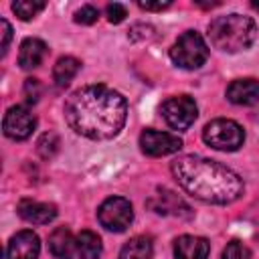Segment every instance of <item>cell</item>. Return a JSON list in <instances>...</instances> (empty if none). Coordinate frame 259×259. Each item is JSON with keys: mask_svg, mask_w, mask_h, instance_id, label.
Wrapping results in <instances>:
<instances>
[{"mask_svg": "<svg viewBox=\"0 0 259 259\" xmlns=\"http://www.w3.org/2000/svg\"><path fill=\"white\" fill-rule=\"evenodd\" d=\"M47 45L40 38H24L20 42V51H18V65L24 71L36 69L42 65L45 57H47Z\"/></svg>", "mask_w": 259, "mask_h": 259, "instance_id": "obj_15", "label": "cell"}, {"mask_svg": "<svg viewBox=\"0 0 259 259\" xmlns=\"http://www.w3.org/2000/svg\"><path fill=\"white\" fill-rule=\"evenodd\" d=\"M257 34V26L253 18L243 14H225L217 16L208 24V38L214 49L223 53H239L253 45Z\"/></svg>", "mask_w": 259, "mask_h": 259, "instance_id": "obj_3", "label": "cell"}, {"mask_svg": "<svg viewBox=\"0 0 259 259\" xmlns=\"http://www.w3.org/2000/svg\"><path fill=\"white\" fill-rule=\"evenodd\" d=\"M223 259H251V253L245 243L241 241H231L223 249Z\"/></svg>", "mask_w": 259, "mask_h": 259, "instance_id": "obj_22", "label": "cell"}, {"mask_svg": "<svg viewBox=\"0 0 259 259\" xmlns=\"http://www.w3.org/2000/svg\"><path fill=\"white\" fill-rule=\"evenodd\" d=\"M170 59L174 61V65L188 69V71L202 67L204 61L208 59V47H206L202 34L196 30L182 32L170 49Z\"/></svg>", "mask_w": 259, "mask_h": 259, "instance_id": "obj_4", "label": "cell"}, {"mask_svg": "<svg viewBox=\"0 0 259 259\" xmlns=\"http://www.w3.org/2000/svg\"><path fill=\"white\" fill-rule=\"evenodd\" d=\"M47 4L42 0H16L12 2V10L20 20H30L34 18Z\"/></svg>", "mask_w": 259, "mask_h": 259, "instance_id": "obj_20", "label": "cell"}, {"mask_svg": "<svg viewBox=\"0 0 259 259\" xmlns=\"http://www.w3.org/2000/svg\"><path fill=\"white\" fill-rule=\"evenodd\" d=\"M253 8H255V10L259 12V2H253Z\"/></svg>", "mask_w": 259, "mask_h": 259, "instance_id": "obj_28", "label": "cell"}, {"mask_svg": "<svg viewBox=\"0 0 259 259\" xmlns=\"http://www.w3.org/2000/svg\"><path fill=\"white\" fill-rule=\"evenodd\" d=\"M103 253V245L99 235L93 231H81L77 235V255L81 259H99Z\"/></svg>", "mask_w": 259, "mask_h": 259, "instance_id": "obj_19", "label": "cell"}, {"mask_svg": "<svg viewBox=\"0 0 259 259\" xmlns=\"http://www.w3.org/2000/svg\"><path fill=\"white\" fill-rule=\"evenodd\" d=\"M154 212L158 214H170V217H190V206L172 190L160 188L148 202Z\"/></svg>", "mask_w": 259, "mask_h": 259, "instance_id": "obj_11", "label": "cell"}, {"mask_svg": "<svg viewBox=\"0 0 259 259\" xmlns=\"http://www.w3.org/2000/svg\"><path fill=\"white\" fill-rule=\"evenodd\" d=\"M49 251L57 259H73L77 253V237H73L67 227H57L49 235Z\"/></svg>", "mask_w": 259, "mask_h": 259, "instance_id": "obj_16", "label": "cell"}, {"mask_svg": "<svg viewBox=\"0 0 259 259\" xmlns=\"http://www.w3.org/2000/svg\"><path fill=\"white\" fill-rule=\"evenodd\" d=\"M57 150H59V138H57V134H53V132L42 134V138L38 140V154L42 158H53Z\"/></svg>", "mask_w": 259, "mask_h": 259, "instance_id": "obj_21", "label": "cell"}, {"mask_svg": "<svg viewBox=\"0 0 259 259\" xmlns=\"http://www.w3.org/2000/svg\"><path fill=\"white\" fill-rule=\"evenodd\" d=\"M16 210H18L20 219H24L26 223H32V225H49L57 217V206L55 204L30 200V198L20 200Z\"/></svg>", "mask_w": 259, "mask_h": 259, "instance_id": "obj_12", "label": "cell"}, {"mask_svg": "<svg viewBox=\"0 0 259 259\" xmlns=\"http://www.w3.org/2000/svg\"><path fill=\"white\" fill-rule=\"evenodd\" d=\"M170 4H172L170 0H164V2H162V0H158V2H148V0L144 2V0H140V2H138V6H140L142 10H154V12H160V10L168 8Z\"/></svg>", "mask_w": 259, "mask_h": 259, "instance_id": "obj_27", "label": "cell"}, {"mask_svg": "<svg viewBox=\"0 0 259 259\" xmlns=\"http://www.w3.org/2000/svg\"><path fill=\"white\" fill-rule=\"evenodd\" d=\"M227 99L235 105H253L259 101V81L257 79H235L227 87Z\"/></svg>", "mask_w": 259, "mask_h": 259, "instance_id": "obj_14", "label": "cell"}, {"mask_svg": "<svg viewBox=\"0 0 259 259\" xmlns=\"http://www.w3.org/2000/svg\"><path fill=\"white\" fill-rule=\"evenodd\" d=\"M81 69V61L75 57H61L53 67V79L59 87H67Z\"/></svg>", "mask_w": 259, "mask_h": 259, "instance_id": "obj_18", "label": "cell"}, {"mask_svg": "<svg viewBox=\"0 0 259 259\" xmlns=\"http://www.w3.org/2000/svg\"><path fill=\"white\" fill-rule=\"evenodd\" d=\"M97 219H99L101 227H105L107 231L121 233L134 221V206L123 196H109L101 202V206L97 210Z\"/></svg>", "mask_w": 259, "mask_h": 259, "instance_id": "obj_6", "label": "cell"}, {"mask_svg": "<svg viewBox=\"0 0 259 259\" xmlns=\"http://www.w3.org/2000/svg\"><path fill=\"white\" fill-rule=\"evenodd\" d=\"M36 127V117L24 105H14L6 111L2 130L10 140H26Z\"/></svg>", "mask_w": 259, "mask_h": 259, "instance_id": "obj_9", "label": "cell"}, {"mask_svg": "<svg viewBox=\"0 0 259 259\" xmlns=\"http://www.w3.org/2000/svg\"><path fill=\"white\" fill-rule=\"evenodd\" d=\"M105 12H107V18H109V22H113V24H119V22H121V20L127 16V10H125V6H123V4H117V2H113V4H107Z\"/></svg>", "mask_w": 259, "mask_h": 259, "instance_id": "obj_25", "label": "cell"}, {"mask_svg": "<svg viewBox=\"0 0 259 259\" xmlns=\"http://www.w3.org/2000/svg\"><path fill=\"white\" fill-rule=\"evenodd\" d=\"M140 148L148 156H168L182 148V140L170 132H158V130H144L140 136Z\"/></svg>", "mask_w": 259, "mask_h": 259, "instance_id": "obj_8", "label": "cell"}, {"mask_svg": "<svg viewBox=\"0 0 259 259\" xmlns=\"http://www.w3.org/2000/svg\"><path fill=\"white\" fill-rule=\"evenodd\" d=\"M202 140L214 148V150H223V152H235L243 146L245 142V132L243 127L233 121V119H212L204 125L202 130Z\"/></svg>", "mask_w": 259, "mask_h": 259, "instance_id": "obj_5", "label": "cell"}, {"mask_svg": "<svg viewBox=\"0 0 259 259\" xmlns=\"http://www.w3.org/2000/svg\"><path fill=\"white\" fill-rule=\"evenodd\" d=\"M162 117L166 119V123L174 130H188L196 115H198V107H196V101L190 97V95H174V97H168L162 107Z\"/></svg>", "mask_w": 259, "mask_h": 259, "instance_id": "obj_7", "label": "cell"}, {"mask_svg": "<svg viewBox=\"0 0 259 259\" xmlns=\"http://www.w3.org/2000/svg\"><path fill=\"white\" fill-rule=\"evenodd\" d=\"M210 243L204 237L182 235L174 241V259H208Z\"/></svg>", "mask_w": 259, "mask_h": 259, "instance_id": "obj_13", "label": "cell"}, {"mask_svg": "<svg viewBox=\"0 0 259 259\" xmlns=\"http://www.w3.org/2000/svg\"><path fill=\"white\" fill-rule=\"evenodd\" d=\"M170 170L178 186L202 202L229 204L241 198L245 190L243 178L237 172L208 158L192 154L178 156L170 164Z\"/></svg>", "mask_w": 259, "mask_h": 259, "instance_id": "obj_2", "label": "cell"}, {"mask_svg": "<svg viewBox=\"0 0 259 259\" xmlns=\"http://www.w3.org/2000/svg\"><path fill=\"white\" fill-rule=\"evenodd\" d=\"M40 241L36 233L24 229L10 237L6 247V259H38Z\"/></svg>", "mask_w": 259, "mask_h": 259, "instance_id": "obj_10", "label": "cell"}, {"mask_svg": "<svg viewBox=\"0 0 259 259\" xmlns=\"http://www.w3.org/2000/svg\"><path fill=\"white\" fill-rule=\"evenodd\" d=\"M119 259H154L152 239L146 235L132 237L119 251Z\"/></svg>", "mask_w": 259, "mask_h": 259, "instance_id": "obj_17", "label": "cell"}, {"mask_svg": "<svg viewBox=\"0 0 259 259\" xmlns=\"http://www.w3.org/2000/svg\"><path fill=\"white\" fill-rule=\"evenodd\" d=\"M40 93H42V87H40L38 79H26L24 81V97L28 103H36Z\"/></svg>", "mask_w": 259, "mask_h": 259, "instance_id": "obj_24", "label": "cell"}, {"mask_svg": "<svg viewBox=\"0 0 259 259\" xmlns=\"http://www.w3.org/2000/svg\"><path fill=\"white\" fill-rule=\"evenodd\" d=\"M127 117L121 93L107 85H85L65 101V119L73 132L89 140L115 138Z\"/></svg>", "mask_w": 259, "mask_h": 259, "instance_id": "obj_1", "label": "cell"}, {"mask_svg": "<svg viewBox=\"0 0 259 259\" xmlns=\"http://www.w3.org/2000/svg\"><path fill=\"white\" fill-rule=\"evenodd\" d=\"M97 18H99V10L91 4H85L75 12V22L77 24H93Z\"/></svg>", "mask_w": 259, "mask_h": 259, "instance_id": "obj_23", "label": "cell"}, {"mask_svg": "<svg viewBox=\"0 0 259 259\" xmlns=\"http://www.w3.org/2000/svg\"><path fill=\"white\" fill-rule=\"evenodd\" d=\"M0 34H2V51H0V55L4 57L8 53V45H10V38H12V28H10L6 18L0 20Z\"/></svg>", "mask_w": 259, "mask_h": 259, "instance_id": "obj_26", "label": "cell"}]
</instances>
